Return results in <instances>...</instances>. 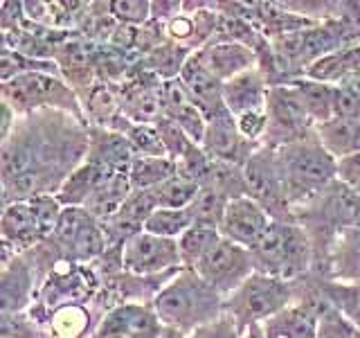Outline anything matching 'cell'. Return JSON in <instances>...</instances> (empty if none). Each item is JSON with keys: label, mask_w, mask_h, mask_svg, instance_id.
Returning a JSON list of instances; mask_svg holds the SVG:
<instances>
[{"label": "cell", "mask_w": 360, "mask_h": 338, "mask_svg": "<svg viewBox=\"0 0 360 338\" xmlns=\"http://www.w3.org/2000/svg\"><path fill=\"white\" fill-rule=\"evenodd\" d=\"M158 315L176 327V330H191L202 327L219 318V291H214L198 273H183L155 298Z\"/></svg>", "instance_id": "cell-1"}, {"label": "cell", "mask_w": 360, "mask_h": 338, "mask_svg": "<svg viewBox=\"0 0 360 338\" xmlns=\"http://www.w3.org/2000/svg\"><path fill=\"white\" fill-rule=\"evenodd\" d=\"M252 259L266 275L286 280L309 264V242L295 225L270 223L266 234L252 248Z\"/></svg>", "instance_id": "cell-2"}, {"label": "cell", "mask_w": 360, "mask_h": 338, "mask_svg": "<svg viewBox=\"0 0 360 338\" xmlns=\"http://www.w3.org/2000/svg\"><path fill=\"white\" fill-rule=\"evenodd\" d=\"M288 302V287L281 277L257 273L250 275L243 284L232 293L230 311L232 320L239 327L259 325V320L273 318L284 311Z\"/></svg>", "instance_id": "cell-3"}, {"label": "cell", "mask_w": 360, "mask_h": 338, "mask_svg": "<svg viewBox=\"0 0 360 338\" xmlns=\"http://www.w3.org/2000/svg\"><path fill=\"white\" fill-rule=\"evenodd\" d=\"M279 167L286 180V192L324 187L338 174L335 158L324 149L322 142H307L304 138L284 146Z\"/></svg>", "instance_id": "cell-4"}, {"label": "cell", "mask_w": 360, "mask_h": 338, "mask_svg": "<svg viewBox=\"0 0 360 338\" xmlns=\"http://www.w3.org/2000/svg\"><path fill=\"white\" fill-rule=\"evenodd\" d=\"M252 253L230 239H221L194 268L214 291H236L252 273Z\"/></svg>", "instance_id": "cell-5"}, {"label": "cell", "mask_w": 360, "mask_h": 338, "mask_svg": "<svg viewBox=\"0 0 360 338\" xmlns=\"http://www.w3.org/2000/svg\"><path fill=\"white\" fill-rule=\"evenodd\" d=\"M61 221L59 201L50 196H37L27 203H14L5 210L3 232L5 239L11 242H30L34 237H43L54 230Z\"/></svg>", "instance_id": "cell-6"}, {"label": "cell", "mask_w": 360, "mask_h": 338, "mask_svg": "<svg viewBox=\"0 0 360 338\" xmlns=\"http://www.w3.org/2000/svg\"><path fill=\"white\" fill-rule=\"evenodd\" d=\"M266 115H268V135L279 144H290L302 140L311 129L313 120L304 111L300 99L288 86H273L266 97Z\"/></svg>", "instance_id": "cell-7"}, {"label": "cell", "mask_w": 360, "mask_h": 338, "mask_svg": "<svg viewBox=\"0 0 360 338\" xmlns=\"http://www.w3.org/2000/svg\"><path fill=\"white\" fill-rule=\"evenodd\" d=\"M268 228H270V219L262 203L245 196L230 199L221 223V232L225 234V239L252 251Z\"/></svg>", "instance_id": "cell-8"}, {"label": "cell", "mask_w": 360, "mask_h": 338, "mask_svg": "<svg viewBox=\"0 0 360 338\" xmlns=\"http://www.w3.org/2000/svg\"><path fill=\"white\" fill-rule=\"evenodd\" d=\"M176 262H180L178 242L165 239V237L151 232H140L131 237L127 242V248H124V266L140 275L169 268Z\"/></svg>", "instance_id": "cell-9"}, {"label": "cell", "mask_w": 360, "mask_h": 338, "mask_svg": "<svg viewBox=\"0 0 360 338\" xmlns=\"http://www.w3.org/2000/svg\"><path fill=\"white\" fill-rule=\"evenodd\" d=\"M180 79H183V84L187 88L191 101H194V104L202 111V115H205L207 120L225 108L223 82L214 77L207 68L200 63V59L196 54L185 61V68H183V73H180Z\"/></svg>", "instance_id": "cell-10"}, {"label": "cell", "mask_w": 360, "mask_h": 338, "mask_svg": "<svg viewBox=\"0 0 360 338\" xmlns=\"http://www.w3.org/2000/svg\"><path fill=\"white\" fill-rule=\"evenodd\" d=\"M202 142H205V151L210 156L225 163H239L241 156H245V138L228 108L207 120Z\"/></svg>", "instance_id": "cell-11"}, {"label": "cell", "mask_w": 360, "mask_h": 338, "mask_svg": "<svg viewBox=\"0 0 360 338\" xmlns=\"http://www.w3.org/2000/svg\"><path fill=\"white\" fill-rule=\"evenodd\" d=\"M196 56L214 77L221 79V82L223 79L228 82V79L250 70V65L255 61V52L248 48V45L236 43V41L212 43L207 48H202Z\"/></svg>", "instance_id": "cell-12"}, {"label": "cell", "mask_w": 360, "mask_h": 338, "mask_svg": "<svg viewBox=\"0 0 360 338\" xmlns=\"http://www.w3.org/2000/svg\"><path fill=\"white\" fill-rule=\"evenodd\" d=\"M245 185L255 194V201L262 206L277 208L281 196L286 192V180L281 174L279 163H275L270 156H252L250 163L245 165Z\"/></svg>", "instance_id": "cell-13"}, {"label": "cell", "mask_w": 360, "mask_h": 338, "mask_svg": "<svg viewBox=\"0 0 360 338\" xmlns=\"http://www.w3.org/2000/svg\"><path fill=\"white\" fill-rule=\"evenodd\" d=\"M264 75L259 70H245L228 82H223V101L232 115L241 118L245 113L262 111L266 104Z\"/></svg>", "instance_id": "cell-14"}, {"label": "cell", "mask_w": 360, "mask_h": 338, "mask_svg": "<svg viewBox=\"0 0 360 338\" xmlns=\"http://www.w3.org/2000/svg\"><path fill=\"white\" fill-rule=\"evenodd\" d=\"M155 318L140 307H122L104 323L97 338H155Z\"/></svg>", "instance_id": "cell-15"}, {"label": "cell", "mask_w": 360, "mask_h": 338, "mask_svg": "<svg viewBox=\"0 0 360 338\" xmlns=\"http://www.w3.org/2000/svg\"><path fill=\"white\" fill-rule=\"evenodd\" d=\"M59 237L79 257H93L101 251V234L93 221H88L79 210H68L61 214L59 221Z\"/></svg>", "instance_id": "cell-16"}, {"label": "cell", "mask_w": 360, "mask_h": 338, "mask_svg": "<svg viewBox=\"0 0 360 338\" xmlns=\"http://www.w3.org/2000/svg\"><path fill=\"white\" fill-rule=\"evenodd\" d=\"M318 315L309 307H292L275 313L264 325L266 338H318Z\"/></svg>", "instance_id": "cell-17"}, {"label": "cell", "mask_w": 360, "mask_h": 338, "mask_svg": "<svg viewBox=\"0 0 360 338\" xmlns=\"http://www.w3.org/2000/svg\"><path fill=\"white\" fill-rule=\"evenodd\" d=\"M65 95V88L56 82V79L50 77H43L37 73H27V75H20L16 77L14 82H7L5 84V104H34V101H45V99H54V97H61Z\"/></svg>", "instance_id": "cell-18"}, {"label": "cell", "mask_w": 360, "mask_h": 338, "mask_svg": "<svg viewBox=\"0 0 360 338\" xmlns=\"http://www.w3.org/2000/svg\"><path fill=\"white\" fill-rule=\"evenodd\" d=\"M318 140L333 158L356 156L360 154V122L347 118H333L318 127Z\"/></svg>", "instance_id": "cell-19"}, {"label": "cell", "mask_w": 360, "mask_h": 338, "mask_svg": "<svg viewBox=\"0 0 360 338\" xmlns=\"http://www.w3.org/2000/svg\"><path fill=\"white\" fill-rule=\"evenodd\" d=\"M288 88L295 93L300 104L309 113V118L313 122L322 124L335 118V111H333L335 86L313 82V79H292V82H288Z\"/></svg>", "instance_id": "cell-20"}, {"label": "cell", "mask_w": 360, "mask_h": 338, "mask_svg": "<svg viewBox=\"0 0 360 338\" xmlns=\"http://www.w3.org/2000/svg\"><path fill=\"white\" fill-rule=\"evenodd\" d=\"M129 189H131V178H127L124 174H110L97 187V192L90 196L86 206L93 214H99V217H115L129 199Z\"/></svg>", "instance_id": "cell-21"}, {"label": "cell", "mask_w": 360, "mask_h": 338, "mask_svg": "<svg viewBox=\"0 0 360 338\" xmlns=\"http://www.w3.org/2000/svg\"><path fill=\"white\" fill-rule=\"evenodd\" d=\"M110 174L112 172H108V169L99 167L95 163L77 169V172H72V176L65 180L63 192H61V201L72 203V206H77V203H88L90 196L97 192V187L104 183Z\"/></svg>", "instance_id": "cell-22"}, {"label": "cell", "mask_w": 360, "mask_h": 338, "mask_svg": "<svg viewBox=\"0 0 360 338\" xmlns=\"http://www.w3.org/2000/svg\"><path fill=\"white\" fill-rule=\"evenodd\" d=\"M228 203L230 201L225 199L223 189L210 185V187H200L198 196L187 208V212H189L191 221H194V225H210V228H221Z\"/></svg>", "instance_id": "cell-23"}, {"label": "cell", "mask_w": 360, "mask_h": 338, "mask_svg": "<svg viewBox=\"0 0 360 338\" xmlns=\"http://www.w3.org/2000/svg\"><path fill=\"white\" fill-rule=\"evenodd\" d=\"M174 176V165L160 156L135 158L131 165V185L135 189H155Z\"/></svg>", "instance_id": "cell-24"}, {"label": "cell", "mask_w": 360, "mask_h": 338, "mask_svg": "<svg viewBox=\"0 0 360 338\" xmlns=\"http://www.w3.org/2000/svg\"><path fill=\"white\" fill-rule=\"evenodd\" d=\"M221 242L219 228H210V225H191L189 230L180 234V262L187 266H198V262L205 257L214 246Z\"/></svg>", "instance_id": "cell-25"}, {"label": "cell", "mask_w": 360, "mask_h": 338, "mask_svg": "<svg viewBox=\"0 0 360 338\" xmlns=\"http://www.w3.org/2000/svg\"><path fill=\"white\" fill-rule=\"evenodd\" d=\"M155 199L158 208H172V210H187L194 199L198 196V183L185 176H174L160 187H155Z\"/></svg>", "instance_id": "cell-26"}, {"label": "cell", "mask_w": 360, "mask_h": 338, "mask_svg": "<svg viewBox=\"0 0 360 338\" xmlns=\"http://www.w3.org/2000/svg\"><path fill=\"white\" fill-rule=\"evenodd\" d=\"M194 221H191L187 210H172V208H158L144 223V230L165 237V239H174V237L189 230Z\"/></svg>", "instance_id": "cell-27"}, {"label": "cell", "mask_w": 360, "mask_h": 338, "mask_svg": "<svg viewBox=\"0 0 360 338\" xmlns=\"http://www.w3.org/2000/svg\"><path fill=\"white\" fill-rule=\"evenodd\" d=\"M129 138L135 149H140L144 156H160L162 158V154L167 151L162 135L153 127H149V124H138V127L129 133Z\"/></svg>", "instance_id": "cell-28"}, {"label": "cell", "mask_w": 360, "mask_h": 338, "mask_svg": "<svg viewBox=\"0 0 360 338\" xmlns=\"http://www.w3.org/2000/svg\"><path fill=\"white\" fill-rule=\"evenodd\" d=\"M183 54L185 50L176 48V45H162L151 54V63L160 75L165 77H174L176 73H183Z\"/></svg>", "instance_id": "cell-29"}, {"label": "cell", "mask_w": 360, "mask_h": 338, "mask_svg": "<svg viewBox=\"0 0 360 338\" xmlns=\"http://www.w3.org/2000/svg\"><path fill=\"white\" fill-rule=\"evenodd\" d=\"M189 338H239V325L232 318H217L194 330Z\"/></svg>", "instance_id": "cell-30"}, {"label": "cell", "mask_w": 360, "mask_h": 338, "mask_svg": "<svg viewBox=\"0 0 360 338\" xmlns=\"http://www.w3.org/2000/svg\"><path fill=\"white\" fill-rule=\"evenodd\" d=\"M236 124H239V131L243 133V138L255 140L268 131V115L264 111H252V113H245L241 118H236Z\"/></svg>", "instance_id": "cell-31"}, {"label": "cell", "mask_w": 360, "mask_h": 338, "mask_svg": "<svg viewBox=\"0 0 360 338\" xmlns=\"http://www.w3.org/2000/svg\"><path fill=\"white\" fill-rule=\"evenodd\" d=\"M338 176H340V180L347 185V189L360 192V154L342 158V161L338 163Z\"/></svg>", "instance_id": "cell-32"}, {"label": "cell", "mask_w": 360, "mask_h": 338, "mask_svg": "<svg viewBox=\"0 0 360 338\" xmlns=\"http://www.w3.org/2000/svg\"><path fill=\"white\" fill-rule=\"evenodd\" d=\"M354 330L335 313L324 315V320L318 327V338H354Z\"/></svg>", "instance_id": "cell-33"}, {"label": "cell", "mask_w": 360, "mask_h": 338, "mask_svg": "<svg viewBox=\"0 0 360 338\" xmlns=\"http://www.w3.org/2000/svg\"><path fill=\"white\" fill-rule=\"evenodd\" d=\"M112 14L124 23H142L149 16V3H112Z\"/></svg>", "instance_id": "cell-34"}, {"label": "cell", "mask_w": 360, "mask_h": 338, "mask_svg": "<svg viewBox=\"0 0 360 338\" xmlns=\"http://www.w3.org/2000/svg\"><path fill=\"white\" fill-rule=\"evenodd\" d=\"M345 61L349 68V79L352 77H360V43L349 45V48H342Z\"/></svg>", "instance_id": "cell-35"}, {"label": "cell", "mask_w": 360, "mask_h": 338, "mask_svg": "<svg viewBox=\"0 0 360 338\" xmlns=\"http://www.w3.org/2000/svg\"><path fill=\"white\" fill-rule=\"evenodd\" d=\"M243 338H266V334L259 325H250L248 327V332L243 334Z\"/></svg>", "instance_id": "cell-36"}, {"label": "cell", "mask_w": 360, "mask_h": 338, "mask_svg": "<svg viewBox=\"0 0 360 338\" xmlns=\"http://www.w3.org/2000/svg\"><path fill=\"white\" fill-rule=\"evenodd\" d=\"M354 338H360V334H354Z\"/></svg>", "instance_id": "cell-37"}]
</instances>
